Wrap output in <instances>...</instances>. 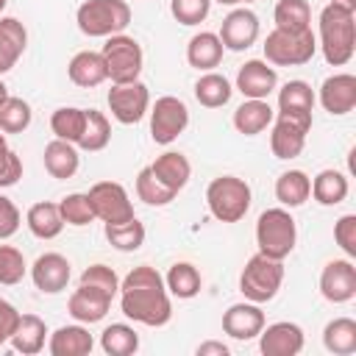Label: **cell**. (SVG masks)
Wrapping results in <instances>:
<instances>
[{
  "instance_id": "1",
  "label": "cell",
  "mask_w": 356,
  "mask_h": 356,
  "mask_svg": "<svg viewBox=\"0 0 356 356\" xmlns=\"http://www.w3.org/2000/svg\"><path fill=\"white\" fill-rule=\"evenodd\" d=\"M120 309L134 323H142L150 328L167 325L172 317V303L164 286V275L150 264L134 267L120 281Z\"/></svg>"
},
{
  "instance_id": "2",
  "label": "cell",
  "mask_w": 356,
  "mask_h": 356,
  "mask_svg": "<svg viewBox=\"0 0 356 356\" xmlns=\"http://www.w3.org/2000/svg\"><path fill=\"white\" fill-rule=\"evenodd\" d=\"M325 64L345 67L356 53V11L339 3H328L320 11V44Z\"/></svg>"
},
{
  "instance_id": "3",
  "label": "cell",
  "mask_w": 356,
  "mask_h": 356,
  "mask_svg": "<svg viewBox=\"0 0 356 356\" xmlns=\"http://www.w3.org/2000/svg\"><path fill=\"white\" fill-rule=\"evenodd\" d=\"M81 33L92 39H108L131 25V6L125 0H83L75 11Z\"/></svg>"
},
{
  "instance_id": "4",
  "label": "cell",
  "mask_w": 356,
  "mask_h": 356,
  "mask_svg": "<svg viewBox=\"0 0 356 356\" xmlns=\"http://www.w3.org/2000/svg\"><path fill=\"white\" fill-rule=\"evenodd\" d=\"M295 242H298V225H295L292 214L284 206L264 209L259 214V220H256V245H259V253L284 261L295 250Z\"/></svg>"
},
{
  "instance_id": "5",
  "label": "cell",
  "mask_w": 356,
  "mask_h": 356,
  "mask_svg": "<svg viewBox=\"0 0 356 356\" xmlns=\"http://www.w3.org/2000/svg\"><path fill=\"white\" fill-rule=\"evenodd\" d=\"M250 186L245 178L220 175L206 186V206L214 220L220 222H239L250 209Z\"/></svg>"
},
{
  "instance_id": "6",
  "label": "cell",
  "mask_w": 356,
  "mask_h": 356,
  "mask_svg": "<svg viewBox=\"0 0 356 356\" xmlns=\"http://www.w3.org/2000/svg\"><path fill=\"white\" fill-rule=\"evenodd\" d=\"M317 53V36L312 28L306 31H281L273 28L264 39V61L275 67H300L309 64Z\"/></svg>"
},
{
  "instance_id": "7",
  "label": "cell",
  "mask_w": 356,
  "mask_h": 356,
  "mask_svg": "<svg viewBox=\"0 0 356 356\" xmlns=\"http://www.w3.org/2000/svg\"><path fill=\"white\" fill-rule=\"evenodd\" d=\"M281 284H284V261L270 259L264 253L250 256L239 275V292L245 295V300H253V303L273 300L278 295Z\"/></svg>"
},
{
  "instance_id": "8",
  "label": "cell",
  "mask_w": 356,
  "mask_h": 356,
  "mask_svg": "<svg viewBox=\"0 0 356 356\" xmlns=\"http://www.w3.org/2000/svg\"><path fill=\"white\" fill-rule=\"evenodd\" d=\"M103 61H106V72L111 78V83H128V81H139L142 72V44L128 36V33H114L106 39L103 50H100Z\"/></svg>"
},
{
  "instance_id": "9",
  "label": "cell",
  "mask_w": 356,
  "mask_h": 356,
  "mask_svg": "<svg viewBox=\"0 0 356 356\" xmlns=\"http://www.w3.org/2000/svg\"><path fill=\"white\" fill-rule=\"evenodd\" d=\"M189 125V108L181 97L164 95L150 108V136L156 145H172Z\"/></svg>"
},
{
  "instance_id": "10",
  "label": "cell",
  "mask_w": 356,
  "mask_h": 356,
  "mask_svg": "<svg viewBox=\"0 0 356 356\" xmlns=\"http://www.w3.org/2000/svg\"><path fill=\"white\" fill-rule=\"evenodd\" d=\"M312 131V117H298V114H275L273 117V131H270V150L275 159L289 161L303 153L306 136Z\"/></svg>"
},
{
  "instance_id": "11",
  "label": "cell",
  "mask_w": 356,
  "mask_h": 356,
  "mask_svg": "<svg viewBox=\"0 0 356 356\" xmlns=\"http://www.w3.org/2000/svg\"><path fill=\"white\" fill-rule=\"evenodd\" d=\"M86 195H89L95 220H103V222H125V220L136 217L134 214L131 195H128V189L120 181H97Z\"/></svg>"
},
{
  "instance_id": "12",
  "label": "cell",
  "mask_w": 356,
  "mask_h": 356,
  "mask_svg": "<svg viewBox=\"0 0 356 356\" xmlns=\"http://www.w3.org/2000/svg\"><path fill=\"white\" fill-rule=\"evenodd\" d=\"M108 108L111 117L122 125H136L147 108H150V92L142 81H128V83H111L108 89Z\"/></svg>"
},
{
  "instance_id": "13",
  "label": "cell",
  "mask_w": 356,
  "mask_h": 356,
  "mask_svg": "<svg viewBox=\"0 0 356 356\" xmlns=\"http://www.w3.org/2000/svg\"><path fill=\"white\" fill-rule=\"evenodd\" d=\"M259 17L250 11V8H231L222 22H220V42L225 50H234V53H242L248 50L250 44H256L259 39Z\"/></svg>"
},
{
  "instance_id": "14",
  "label": "cell",
  "mask_w": 356,
  "mask_h": 356,
  "mask_svg": "<svg viewBox=\"0 0 356 356\" xmlns=\"http://www.w3.org/2000/svg\"><path fill=\"white\" fill-rule=\"evenodd\" d=\"M320 295L328 303H348L356 298V267L350 259H334L323 267Z\"/></svg>"
},
{
  "instance_id": "15",
  "label": "cell",
  "mask_w": 356,
  "mask_h": 356,
  "mask_svg": "<svg viewBox=\"0 0 356 356\" xmlns=\"http://www.w3.org/2000/svg\"><path fill=\"white\" fill-rule=\"evenodd\" d=\"M275 86H278V72L264 58H250L236 72V89L248 100H267Z\"/></svg>"
},
{
  "instance_id": "16",
  "label": "cell",
  "mask_w": 356,
  "mask_h": 356,
  "mask_svg": "<svg viewBox=\"0 0 356 356\" xmlns=\"http://www.w3.org/2000/svg\"><path fill=\"white\" fill-rule=\"evenodd\" d=\"M303 342H306L303 328L289 320L273 323L259 334V348L264 356H298L303 350Z\"/></svg>"
},
{
  "instance_id": "17",
  "label": "cell",
  "mask_w": 356,
  "mask_h": 356,
  "mask_svg": "<svg viewBox=\"0 0 356 356\" xmlns=\"http://www.w3.org/2000/svg\"><path fill=\"white\" fill-rule=\"evenodd\" d=\"M320 106L334 117L353 111L356 108V75H350V72L328 75L320 83Z\"/></svg>"
},
{
  "instance_id": "18",
  "label": "cell",
  "mask_w": 356,
  "mask_h": 356,
  "mask_svg": "<svg viewBox=\"0 0 356 356\" xmlns=\"http://www.w3.org/2000/svg\"><path fill=\"white\" fill-rule=\"evenodd\" d=\"M264 328V312H261V303H253V300H245V303H234L225 309L222 314V331L231 337V339H253L259 337Z\"/></svg>"
},
{
  "instance_id": "19",
  "label": "cell",
  "mask_w": 356,
  "mask_h": 356,
  "mask_svg": "<svg viewBox=\"0 0 356 356\" xmlns=\"http://www.w3.org/2000/svg\"><path fill=\"white\" fill-rule=\"evenodd\" d=\"M70 275H72V267H70L67 256H61V253H42L31 264V278H33L36 289L44 295H56V292L67 289Z\"/></svg>"
},
{
  "instance_id": "20",
  "label": "cell",
  "mask_w": 356,
  "mask_h": 356,
  "mask_svg": "<svg viewBox=\"0 0 356 356\" xmlns=\"http://www.w3.org/2000/svg\"><path fill=\"white\" fill-rule=\"evenodd\" d=\"M111 300L114 298H108V295H103V292H97V289H92V286H83V284H78V289L70 295V300H67V309H70V314L78 320V323H100L103 317H106V312H108V306H111Z\"/></svg>"
},
{
  "instance_id": "21",
  "label": "cell",
  "mask_w": 356,
  "mask_h": 356,
  "mask_svg": "<svg viewBox=\"0 0 356 356\" xmlns=\"http://www.w3.org/2000/svg\"><path fill=\"white\" fill-rule=\"evenodd\" d=\"M92 348H95V339H92L89 328H83V323L61 325L47 339L50 356H86V353H92Z\"/></svg>"
},
{
  "instance_id": "22",
  "label": "cell",
  "mask_w": 356,
  "mask_h": 356,
  "mask_svg": "<svg viewBox=\"0 0 356 356\" xmlns=\"http://www.w3.org/2000/svg\"><path fill=\"white\" fill-rule=\"evenodd\" d=\"M28 47V31L17 17H0V75L14 70Z\"/></svg>"
},
{
  "instance_id": "23",
  "label": "cell",
  "mask_w": 356,
  "mask_h": 356,
  "mask_svg": "<svg viewBox=\"0 0 356 356\" xmlns=\"http://www.w3.org/2000/svg\"><path fill=\"white\" fill-rule=\"evenodd\" d=\"M150 172H153L167 189H172V192L178 195V192L189 184V178H192V164H189V159H186L184 153L167 150V153L156 156V161L150 164Z\"/></svg>"
},
{
  "instance_id": "24",
  "label": "cell",
  "mask_w": 356,
  "mask_h": 356,
  "mask_svg": "<svg viewBox=\"0 0 356 356\" xmlns=\"http://www.w3.org/2000/svg\"><path fill=\"white\" fill-rule=\"evenodd\" d=\"M67 75L75 86H83V89H92V86H100L103 81H108V72H106V61L100 53L95 50H81L70 58L67 64Z\"/></svg>"
},
{
  "instance_id": "25",
  "label": "cell",
  "mask_w": 356,
  "mask_h": 356,
  "mask_svg": "<svg viewBox=\"0 0 356 356\" xmlns=\"http://www.w3.org/2000/svg\"><path fill=\"white\" fill-rule=\"evenodd\" d=\"M222 53H225V47H222V42H220V36L211 33V31L195 33V36L189 39V44H186V61H189V67L203 70V72L214 70V67L222 61Z\"/></svg>"
},
{
  "instance_id": "26",
  "label": "cell",
  "mask_w": 356,
  "mask_h": 356,
  "mask_svg": "<svg viewBox=\"0 0 356 356\" xmlns=\"http://www.w3.org/2000/svg\"><path fill=\"white\" fill-rule=\"evenodd\" d=\"M81 167V156H78V145L72 142H64V139H53L44 145V170L58 178V181H67L78 172Z\"/></svg>"
},
{
  "instance_id": "27",
  "label": "cell",
  "mask_w": 356,
  "mask_h": 356,
  "mask_svg": "<svg viewBox=\"0 0 356 356\" xmlns=\"http://www.w3.org/2000/svg\"><path fill=\"white\" fill-rule=\"evenodd\" d=\"M44 339H47V325L42 317L36 314H19V323L11 334V348L22 356H33L44 348Z\"/></svg>"
},
{
  "instance_id": "28",
  "label": "cell",
  "mask_w": 356,
  "mask_h": 356,
  "mask_svg": "<svg viewBox=\"0 0 356 356\" xmlns=\"http://www.w3.org/2000/svg\"><path fill=\"white\" fill-rule=\"evenodd\" d=\"M25 222L31 228V234L36 239H56L64 228V217H61V209L58 203H50V200H39L28 209L25 214Z\"/></svg>"
},
{
  "instance_id": "29",
  "label": "cell",
  "mask_w": 356,
  "mask_h": 356,
  "mask_svg": "<svg viewBox=\"0 0 356 356\" xmlns=\"http://www.w3.org/2000/svg\"><path fill=\"white\" fill-rule=\"evenodd\" d=\"M312 195V178L303 170H286L275 178V200L284 209H298Z\"/></svg>"
},
{
  "instance_id": "30",
  "label": "cell",
  "mask_w": 356,
  "mask_h": 356,
  "mask_svg": "<svg viewBox=\"0 0 356 356\" xmlns=\"http://www.w3.org/2000/svg\"><path fill=\"white\" fill-rule=\"evenodd\" d=\"M273 117H275V111L267 100H248L245 97V103L234 111V128L245 136H256L267 125H273Z\"/></svg>"
},
{
  "instance_id": "31",
  "label": "cell",
  "mask_w": 356,
  "mask_h": 356,
  "mask_svg": "<svg viewBox=\"0 0 356 356\" xmlns=\"http://www.w3.org/2000/svg\"><path fill=\"white\" fill-rule=\"evenodd\" d=\"M314 111V89L306 81H286L278 89V114L312 117Z\"/></svg>"
},
{
  "instance_id": "32",
  "label": "cell",
  "mask_w": 356,
  "mask_h": 356,
  "mask_svg": "<svg viewBox=\"0 0 356 356\" xmlns=\"http://www.w3.org/2000/svg\"><path fill=\"white\" fill-rule=\"evenodd\" d=\"M164 286L178 300H189V298H195L200 292L203 278H200V273H197V267L192 261H175L170 267V273L164 275Z\"/></svg>"
},
{
  "instance_id": "33",
  "label": "cell",
  "mask_w": 356,
  "mask_h": 356,
  "mask_svg": "<svg viewBox=\"0 0 356 356\" xmlns=\"http://www.w3.org/2000/svg\"><path fill=\"white\" fill-rule=\"evenodd\" d=\"M231 95H234V86H231V81L225 78V75H220V72H203L197 81H195V97H197V103L200 106H206V108H220V106H225L228 100H231Z\"/></svg>"
},
{
  "instance_id": "34",
  "label": "cell",
  "mask_w": 356,
  "mask_h": 356,
  "mask_svg": "<svg viewBox=\"0 0 356 356\" xmlns=\"http://www.w3.org/2000/svg\"><path fill=\"white\" fill-rule=\"evenodd\" d=\"M348 178L339 170H320L312 181V197L320 206H337L348 197Z\"/></svg>"
},
{
  "instance_id": "35",
  "label": "cell",
  "mask_w": 356,
  "mask_h": 356,
  "mask_svg": "<svg viewBox=\"0 0 356 356\" xmlns=\"http://www.w3.org/2000/svg\"><path fill=\"white\" fill-rule=\"evenodd\" d=\"M323 345L328 353L348 356L356 350V320L353 317H334L323 328Z\"/></svg>"
},
{
  "instance_id": "36",
  "label": "cell",
  "mask_w": 356,
  "mask_h": 356,
  "mask_svg": "<svg viewBox=\"0 0 356 356\" xmlns=\"http://www.w3.org/2000/svg\"><path fill=\"white\" fill-rule=\"evenodd\" d=\"M100 348L108 356H131L139 350V334L128 323H111L100 334Z\"/></svg>"
},
{
  "instance_id": "37",
  "label": "cell",
  "mask_w": 356,
  "mask_h": 356,
  "mask_svg": "<svg viewBox=\"0 0 356 356\" xmlns=\"http://www.w3.org/2000/svg\"><path fill=\"white\" fill-rule=\"evenodd\" d=\"M108 142H111V122H108V117L103 111H97V108H86L83 134L78 139V147L81 150H89V153H97Z\"/></svg>"
},
{
  "instance_id": "38",
  "label": "cell",
  "mask_w": 356,
  "mask_h": 356,
  "mask_svg": "<svg viewBox=\"0 0 356 356\" xmlns=\"http://www.w3.org/2000/svg\"><path fill=\"white\" fill-rule=\"evenodd\" d=\"M273 22L281 31H306L312 28V6L306 0H278L273 8Z\"/></svg>"
},
{
  "instance_id": "39",
  "label": "cell",
  "mask_w": 356,
  "mask_h": 356,
  "mask_svg": "<svg viewBox=\"0 0 356 356\" xmlns=\"http://www.w3.org/2000/svg\"><path fill=\"white\" fill-rule=\"evenodd\" d=\"M83 120H86V108L78 106H61L50 114V131L56 134V139L72 142L78 145L81 134H83Z\"/></svg>"
},
{
  "instance_id": "40",
  "label": "cell",
  "mask_w": 356,
  "mask_h": 356,
  "mask_svg": "<svg viewBox=\"0 0 356 356\" xmlns=\"http://www.w3.org/2000/svg\"><path fill=\"white\" fill-rule=\"evenodd\" d=\"M106 239L111 248L122 250V253H134L145 245V225L131 217L125 222H106Z\"/></svg>"
},
{
  "instance_id": "41",
  "label": "cell",
  "mask_w": 356,
  "mask_h": 356,
  "mask_svg": "<svg viewBox=\"0 0 356 356\" xmlns=\"http://www.w3.org/2000/svg\"><path fill=\"white\" fill-rule=\"evenodd\" d=\"M136 197H139L142 203H147V206H167V203L175 200V192L167 189V186L150 172V167H142L139 175H136Z\"/></svg>"
},
{
  "instance_id": "42",
  "label": "cell",
  "mask_w": 356,
  "mask_h": 356,
  "mask_svg": "<svg viewBox=\"0 0 356 356\" xmlns=\"http://www.w3.org/2000/svg\"><path fill=\"white\" fill-rule=\"evenodd\" d=\"M31 125V106L22 97L8 95L0 103V131L3 134H22Z\"/></svg>"
},
{
  "instance_id": "43",
  "label": "cell",
  "mask_w": 356,
  "mask_h": 356,
  "mask_svg": "<svg viewBox=\"0 0 356 356\" xmlns=\"http://www.w3.org/2000/svg\"><path fill=\"white\" fill-rule=\"evenodd\" d=\"M61 209V217H64V225H89L95 220V211H92V203H89V195L86 192H72L67 197H61L58 203Z\"/></svg>"
},
{
  "instance_id": "44",
  "label": "cell",
  "mask_w": 356,
  "mask_h": 356,
  "mask_svg": "<svg viewBox=\"0 0 356 356\" xmlns=\"http://www.w3.org/2000/svg\"><path fill=\"white\" fill-rule=\"evenodd\" d=\"M78 284L92 286V289H97V292H103V295H108V298H114V295L120 292V278H117V273H114L108 264H89V267L81 273V281H78Z\"/></svg>"
},
{
  "instance_id": "45",
  "label": "cell",
  "mask_w": 356,
  "mask_h": 356,
  "mask_svg": "<svg viewBox=\"0 0 356 356\" xmlns=\"http://www.w3.org/2000/svg\"><path fill=\"white\" fill-rule=\"evenodd\" d=\"M25 273H28L25 256L17 248H11V245H0V284L3 286L19 284Z\"/></svg>"
},
{
  "instance_id": "46",
  "label": "cell",
  "mask_w": 356,
  "mask_h": 356,
  "mask_svg": "<svg viewBox=\"0 0 356 356\" xmlns=\"http://www.w3.org/2000/svg\"><path fill=\"white\" fill-rule=\"evenodd\" d=\"M211 11V0H170V14L181 25H200Z\"/></svg>"
},
{
  "instance_id": "47",
  "label": "cell",
  "mask_w": 356,
  "mask_h": 356,
  "mask_svg": "<svg viewBox=\"0 0 356 356\" xmlns=\"http://www.w3.org/2000/svg\"><path fill=\"white\" fill-rule=\"evenodd\" d=\"M19 178H22V159L8 147V139L0 131V189L14 186Z\"/></svg>"
},
{
  "instance_id": "48",
  "label": "cell",
  "mask_w": 356,
  "mask_h": 356,
  "mask_svg": "<svg viewBox=\"0 0 356 356\" xmlns=\"http://www.w3.org/2000/svg\"><path fill=\"white\" fill-rule=\"evenodd\" d=\"M334 239L348 259L356 256V214H342L334 222Z\"/></svg>"
},
{
  "instance_id": "49",
  "label": "cell",
  "mask_w": 356,
  "mask_h": 356,
  "mask_svg": "<svg viewBox=\"0 0 356 356\" xmlns=\"http://www.w3.org/2000/svg\"><path fill=\"white\" fill-rule=\"evenodd\" d=\"M19 222H22V217H19V209L14 206V200L0 195V239L14 236L19 231Z\"/></svg>"
},
{
  "instance_id": "50",
  "label": "cell",
  "mask_w": 356,
  "mask_h": 356,
  "mask_svg": "<svg viewBox=\"0 0 356 356\" xmlns=\"http://www.w3.org/2000/svg\"><path fill=\"white\" fill-rule=\"evenodd\" d=\"M17 323H19V312L14 309V303H8L6 298H0V348L11 339Z\"/></svg>"
},
{
  "instance_id": "51",
  "label": "cell",
  "mask_w": 356,
  "mask_h": 356,
  "mask_svg": "<svg viewBox=\"0 0 356 356\" xmlns=\"http://www.w3.org/2000/svg\"><path fill=\"white\" fill-rule=\"evenodd\" d=\"M197 356H228V345H222V342H217V339L200 342V345H197Z\"/></svg>"
},
{
  "instance_id": "52",
  "label": "cell",
  "mask_w": 356,
  "mask_h": 356,
  "mask_svg": "<svg viewBox=\"0 0 356 356\" xmlns=\"http://www.w3.org/2000/svg\"><path fill=\"white\" fill-rule=\"evenodd\" d=\"M331 3H339V6H348V8L356 11V0H331Z\"/></svg>"
},
{
  "instance_id": "53",
  "label": "cell",
  "mask_w": 356,
  "mask_h": 356,
  "mask_svg": "<svg viewBox=\"0 0 356 356\" xmlns=\"http://www.w3.org/2000/svg\"><path fill=\"white\" fill-rule=\"evenodd\" d=\"M6 97H8V86H6V83H3V81H0V103H3V100H6Z\"/></svg>"
},
{
  "instance_id": "54",
  "label": "cell",
  "mask_w": 356,
  "mask_h": 356,
  "mask_svg": "<svg viewBox=\"0 0 356 356\" xmlns=\"http://www.w3.org/2000/svg\"><path fill=\"white\" fill-rule=\"evenodd\" d=\"M211 3H220V6H239V0H211Z\"/></svg>"
},
{
  "instance_id": "55",
  "label": "cell",
  "mask_w": 356,
  "mask_h": 356,
  "mask_svg": "<svg viewBox=\"0 0 356 356\" xmlns=\"http://www.w3.org/2000/svg\"><path fill=\"white\" fill-rule=\"evenodd\" d=\"M6 3H8V0H0V14H3V8H6Z\"/></svg>"
},
{
  "instance_id": "56",
  "label": "cell",
  "mask_w": 356,
  "mask_h": 356,
  "mask_svg": "<svg viewBox=\"0 0 356 356\" xmlns=\"http://www.w3.org/2000/svg\"><path fill=\"white\" fill-rule=\"evenodd\" d=\"M239 3H256V0H239Z\"/></svg>"
}]
</instances>
